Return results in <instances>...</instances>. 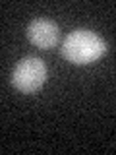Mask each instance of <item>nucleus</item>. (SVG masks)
Here are the masks:
<instances>
[{
  "instance_id": "nucleus-1",
  "label": "nucleus",
  "mask_w": 116,
  "mask_h": 155,
  "mask_svg": "<svg viewBox=\"0 0 116 155\" xmlns=\"http://www.w3.org/2000/svg\"><path fill=\"white\" fill-rule=\"evenodd\" d=\"M106 51L105 39L89 29H76L62 43V56L74 64H89L101 58Z\"/></svg>"
},
{
  "instance_id": "nucleus-2",
  "label": "nucleus",
  "mask_w": 116,
  "mask_h": 155,
  "mask_svg": "<svg viewBox=\"0 0 116 155\" xmlns=\"http://www.w3.org/2000/svg\"><path fill=\"white\" fill-rule=\"evenodd\" d=\"M47 68L45 62L37 56H27L18 62V66L12 72V84L23 93H33L45 84Z\"/></svg>"
},
{
  "instance_id": "nucleus-3",
  "label": "nucleus",
  "mask_w": 116,
  "mask_h": 155,
  "mask_svg": "<svg viewBox=\"0 0 116 155\" xmlns=\"http://www.w3.org/2000/svg\"><path fill=\"white\" fill-rule=\"evenodd\" d=\"M58 25L50 19H33L27 25V37L33 45L41 48H52L58 43Z\"/></svg>"
}]
</instances>
